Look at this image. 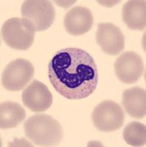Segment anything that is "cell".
I'll use <instances>...</instances> for the list:
<instances>
[{
    "label": "cell",
    "mask_w": 146,
    "mask_h": 147,
    "mask_svg": "<svg viewBox=\"0 0 146 147\" xmlns=\"http://www.w3.org/2000/svg\"><path fill=\"white\" fill-rule=\"evenodd\" d=\"M122 103L131 117L141 119L146 114V91L139 87L125 90L122 96Z\"/></svg>",
    "instance_id": "8fae6325"
},
{
    "label": "cell",
    "mask_w": 146,
    "mask_h": 147,
    "mask_svg": "<svg viewBox=\"0 0 146 147\" xmlns=\"http://www.w3.org/2000/svg\"><path fill=\"white\" fill-rule=\"evenodd\" d=\"M92 120L98 130L110 132L117 130L123 126L125 113L119 104L114 101L106 100L94 107Z\"/></svg>",
    "instance_id": "5b68a950"
},
{
    "label": "cell",
    "mask_w": 146,
    "mask_h": 147,
    "mask_svg": "<svg viewBox=\"0 0 146 147\" xmlns=\"http://www.w3.org/2000/svg\"><path fill=\"white\" fill-rule=\"evenodd\" d=\"M123 20L132 30H143L146 26V2L130 0L123 7Z\"/></svg>",
    "instance_id": "7c38bea8"
},
{
    "label": "cell",
    "mask_w": 146,
    "mask_h": 147,
    "mask_svg": "<svg viewBox=\"0 0 146 147\" xmlns=\"http://www.w3.org/2000/svg\"><path fill=\"white\" fill-rule=\"evenodd\" d=\"M25 117V110L19 104L10 101L1 103L0 127L2 129L16 127Z\"/></svg>",
    "instance_id": "4fadbf2b"
},
{
    "label": "cell",
    "mask_w": 146,
    "mask_h": 147,
    "mask_svg": "<svg viewBox=\"0 0 146 147\" xmlns=\"http://www.w3.org/2000/svg\"><path fill=\"white\" fill-rule=\"evenodd\" d=\"M1 32L5 44L16 50H27L33 44L35 30L23 18H9L2 25Z\"/></svg>",
    "instance_id": "3957f363"
},
{
    "label": "cell",
    "mask_w": 146,
    "mask_h": 147,
    "mask_svg": "<svg viewBox=\"0 0 146 147\" xmlns=\"http://www.w3.org/2000/svg\"><path fill=\"white\" fill-rule=\"evenodd\" d=\"M48 77L62 96L81 99L96 90L99 74L90 54L81 49L66 48L56 53L49 62Z\"/></svg>",
    "instance_id": "6da1fadb"
},
{
    "label": "cell",
    "mask_w": 146,
    "mask_h": 147,
    "mask_svg": "<svg viewBox=\"0 0 146 147\" xmlns=\"http://www.w3.org/2000/svg\"><path fill=\"white\" fill-rule=\"evenodd\" d=\"M123 138L131 146H143L146 144V127L137 121L129 123L123 130Z\"/></svg>",
    "instance_id": "5bb4252c"
},
{
    "label": "cell",
    "mask_w": 146,
    "mask_h": 147,
    "mask_svg": "<svg viewBox=\"0 0 146 147\" xmlns=\"http://www.w3.org/2000/svg\"><path fill=\"white\" fill-rule=\"evenodd\" d=\"M25 136L38 146H56L63 138V128L57 120L46 114L32 115L24 123Z\"/></svg>",
    "instance_id": "7a4b0ae2"
},
{
    "label": "cell",
    "mask_w": 146,
    "mask_h": 147,
    "mask_svg": "<svg viewBox=\"0 0 146 147\" xmlns=\"http://www.w3.org/2000/svg\"><path fill=\"white\" fill-rule=\"evenodd\" d=\"M94 18L87 7L77 6L70 9L65 15L64 26L70 35L79 36L86 33L92 29Z\"/></svg>",
    "instance_id": "30bf717a"
},
{
    "label": "cell",
    "mask_w": 146,
    "mask_h": 147,
    "mask_svg": "<svg viewBox=\"0 0 146 147\" xmlns=\"http://www.w3.org/2000/svg\"><path fill=\"white\" fill-rule=\"evenodd\" d=\"M96 41L103 52L117 55L125 48V37L119 27L110 22H101L97 25Z\"/></svg>",
    "instance_id": "ba28073f"
},
{
    "label": "cell",
    "mask_w": 146,
    "mask_h": 147,
    "mask_svg": "<svg viewBox=\"0 0 146 147\" xmlns=\"http://www.w3.org/2000/svg\"><path fill=\"white\" fill-rule=\"evenodd\" d=\"M117 77L125 84H133L141 78L144 71L142 58L134 52H123L117 57L114 63Z\"/></svg>",
    "instance_id": "52a82bcc"
},
{
    "label": "cell",
    "mask_w": 146,
    "mask_h": 147,
    "mask_svg": "<svg viewBox=\"0 0 146 147\" xmlns=\"http://www.w3.org/2000/svg\"><path fill=\"white\" fill-rule=\"evenodd\" d=\"M22 18L30 22L35 32L44 31L53 24L56 11L52 2L47 0H27L21 7Z\"/></svg>",
    "instance_id": "277c9868"
},
{
    "label": "cell",
    "mask_w": 146,
    "mask_h": 147,
    "mask_svg": "<svg viewBox=\"0 0 146 147\" xmlns=\"http://www.w3.org/2000/svg\"><path fill=\"white\" fill-rule=\"evenodd\" d=\"M23 105L34 113L44 112L52 104V94L47 86L36 80L33 81L23 90Z\"/></svg>",
    "instance_id": "9c48e42d"
},
{
    "label": "cell",
    "mask_w": 146,
    "mask_h": 147,
    "mask_svg": "<svg viewBox=\"0 0 146 147\" xmlns=\"http://www.w3.org/2000/svg\"><path fill=\"white\" fill-rule=\"evenodd\" d=\"M35 74L31 62L23 58H18L8 63L2 76L4 88L10 91L22 90L30 82Z\"/></svg>",
    "instance_id": "8992f818"
}]
</instances>
